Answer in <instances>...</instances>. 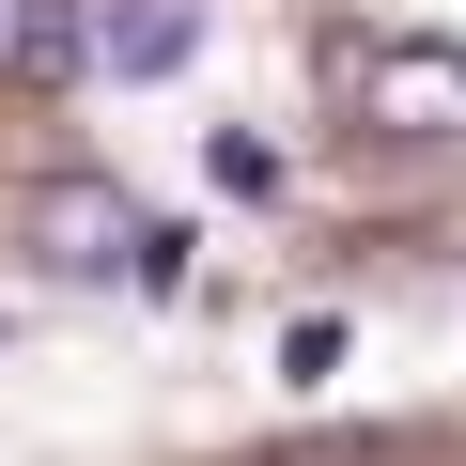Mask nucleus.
Instances as JSON below:
<instances>
[{
	"instance_id": "obj_4",
	"label": "nucleus",
	"mask_w": 466,
	"mask_h": 466,
	"mask_svg": "<svg viewBox=\"0 0 466 466\" xmlns=\"http://www.w3.org/2000/svg\"><path fill=\"white\" fill-rule=\"evenodd\" d=\"M16 78H94L78 0H0V94H16Z\"/></svg>"
},
{
	"instance_id": "obj_5",
	"label": "nucleus",
	"mask_w": 466,
	"mask_h": 466,
	"mask_svg": "<svg viewBox=\"0 0 466 466\" xmlns=\"http://www.w3.org/2000/svg\"><path fill=\"white\" fill-rule=\"evenodd\" d=\"M342 342H358L342 311H296V327H280V373H296V389H327V373H342Z\"/></svg>"
},
{
	"instance_id": "obj_3",
	"label": "nucleus",
	"mask_w": 466,
	"mask_h": 466,
	"mask_svg": "<svg viewBox=\"0 0 466 466\" xmlns=\"http://www.w3.org/2000/svg\"><path fill=\"white\" fill-rule=\"evenodd\" d=\"M78 32H94V78H187L202 0H78Z\"/></svg>"
},
{
	"instance_id": "obj_2",
	"label": "nucleus",
	"mask_w": 466,
	"mask_h": 466,
	"mask_svg": "<svg viewBox=\"0 0 466 466\" xmlns=\"http://www.w3.org/2000/svg\"><path fill=\"white\" fill-rule=\"evenodd\" d=\"M32 233H47V265H63V280H140V249H156V218H140L109 171H63V187L32 202Z\"/></svg>"
},
{
	"instance_id": "obj_6",
	"label": "nucleus",
	"mask_w": 466,
	"mask_h": 466,
	"mask_svg": "<svg viewBox=\"0 0 466 466\" xmlns=\"http://www.w3.org/2000/svg\"><path fill=\"white\" fill-rule=\"evenodd\" d=\"M0 342H16V311H0Z\"/></svg>"
},
{
	"instance_id": "obj_1",
	"label": "nucleus",
	"mask_w": 466,
	"mask_h": 466,
	"mask_svg": "<svg viewBox=\"0 0 466 466\" xmlns=\"http://www.w3.org/2000/svg\"><path fill=\"white\" fill-rule=\"evenodd\" d=\"M311 63L342 78V109L373 140H466V47H389V32H311Z\"/></svg>"
}]
</instances>
